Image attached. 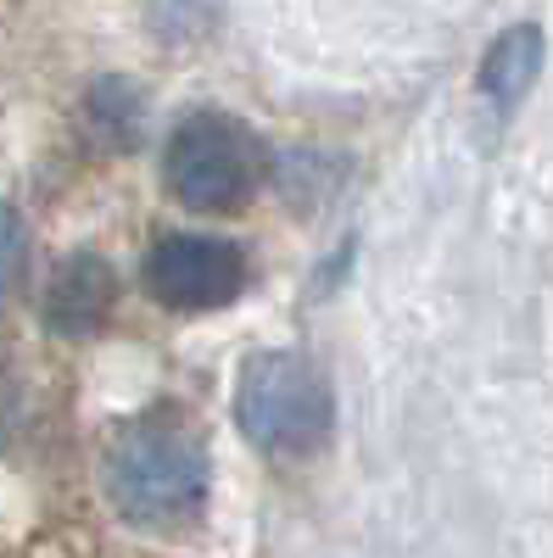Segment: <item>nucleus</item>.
Returning a JSON list of instances; mask_svg holds the SVG:
<instances>
[{
	"mask_svg": "<svg viewBox=\"0 0 553 558\" xmlns=\"http://www.w3.org/2000/svg\"><path fill=\"white\" fill-rule=\"evenodd\" d=\"M207 481H213L207 447L179 413L129 418L101 458L107 502L141 531L191 525L207 502Z\"/></svg>",
	"mask_w": 553,
	"mask_h": 558,
	"instance_id": "f257e3e1",
	"label": "nucleus"
},
{
	"mask_svg": "<svg viewBox=\"0 0 553 558\" xmlns=\"http://www.w3.org/2000/svg\"><path fill=\"white\" fill-rule=\"evenodd\" d=\"M84 112H89V123H96V134H101L107 151H129L134 140H141V129H146V101H141V89L123 84V78H101L96 89H89Z\"/></svg>",
	"mask_w": 553,
	"mask_h": 558,
	"instance_id": "0eeeda50",
	"label": "nucleus"
},
{
	"mask_svg": "<svg viewBox=\"0 0 553 558\" xmlns=\"http://www.w3.org/2000/svg\"><path fill=\"white\" fill-rule=\"evenodd\" d=\"M542 57H548V39L537 23H515V28H503L492 45H486V57H481V73H476V89L497 107V112H509L531 96V84L542 73Z\"/></svg>",
	"mask_w": 553,
	"mask_h": 558,
	"instance_id": "423d86ee",
	"label": "nucleus"
},
{
	"mask_svg": "<svg viewBox=\"0 0 553 558\" xmlns=\"http://www.w3.org/2000/svg\"><path fill=\"white\" fill-rule=\"evenodd\" d=\"M23 268H28V235H23V218L0 202V307H7L23 286Z\"/></svg>",
	"mask_w": 553,
	"mask_h": 558,
	"instance_id": "6e6552de",
	"label": "nucleus"
},
{
	"mask_svg": "<svg viewBox=\"0 0 553 558\" xmlns=\"http://www.w3.org/2000/svg\"><path fill=\"white\" fill-rule=\"evenodd\" d=\"M12 430H17V391H12L7 375H0V447L12 441Z\"/></svg>",
	"mask_w": 553,
	"mask_h": 558,
	"instance_id": "1a4fd4ad",
	"label": "nucleus"
},
{
	"mask_svg": "<svg viewBox=\"0 0 553 558\" xmlns=\"http://www.w3.org/2000/svg\"><path fill=\"white\" fill-rule=\"evenodd\" d=\"M141 279L152 302L173 307V313H213V307H229L247 279H252V263L236 241L224 235H163L146 263H141Z\"/></svg>",
	"mask_w": 553,
	"mask_h": 558,
	"instance_id": "20e7f679",
	"label": "nucleus"
},
{
	"mask_svg": "<svg viewBox=\"0 0 553 558\" xmlns=\"http://www.w3.org/2000/svg\"><path fill=\"white\" fill-rule=\"evenodd\" d=\"M112 307H118V274L107 257L79 252L51 268V286H45V324H51V336H68V341L96 336L112 318Z\"/></svg>",
	"mask_w": 553,
	"mask_h": 558,
	"instance_id": "39448f33",
	"label": "nucleus"
},
{
	"mask_svg": "<svg viewBox=\"0 0 553 558\" xmlns=\"http://www.w3.org/2000/svg\"><path fill=\"white\" fill-rule=\"evenodd\" d=\"M236 425L257 452L280 463L313 458L336 430L330 380L302 352H257L236 380Z\"/></svg>",
	"mask_w": 553,
	"mask_h": 558,
	"instance_id": "f03ea898",
	"label": "nucleus"
},
{
	"mask_svg": "<svg viewBox=\"0 0 553 558\" xmlns=\"http://www.w3.org/2000/svg\"><path fill=\"white\" fill-rule=\"evenodd\" d=\"M268 173V151L257 129L229 112H191L179 118L163 151V184L191 213H241Z\"/></svg>",
	"mask_w": 553,
	"mask_h": 558,
	"instance_id": "7ed1b4c3",
	"label": "nucleus"
}]
</instances>
